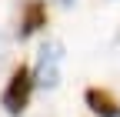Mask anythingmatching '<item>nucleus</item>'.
I'll return each mask as SVG.
<instances>
[{
	"instance_id": "7ed1b4c3",
	"label": "nucleus",
	"mask_w": 120,
	"mask_h": 117,
	"mask_svg": "<svg viewBox=\"0 0 120 117\" xmlns=\"http://www.w3.org/2000/svg\"><path fill=\"white\" fill-rule=\"evenodd\" d=\"M40 27H47V4L43 0H27L23 10H20V27H17V37H30L37 34Z\"/></svg>"
},
{
	"instance_id": "39448f33",
	"label": "nucleus",
	"mask_w": 120,
	"mask_h": 117,
	"mask_svg": "<svg viewBox=\"0 0 120 117\" xmlns=\"http://www.w3.org/2000/svg\"><path fill=\"white\" fill-rule=\"evenodd\" d=\"M60 7H73V0H60Z\"/></svg>"
},
{
	"instance_id": "20e7f679",
	"label": "nucleus",
	"mask_w": 120,
	"mask_h": 117,
	"mask_svg": "<svg viewBox=\"0 0 120 117\" xmlns=\"http://www.w3.org/2000/svg\"><path fill=\"white\" fill-rule=\"evenodd\" d=\"M87 100V107L94 110L97 117H120V104H117V97L110 90H100V87H90V90L83 94Z\"/></svg>"
},
{
	"instance_id": "f03ea898",
	"label": "nucleus",
	"mask_w": 120,
	"mask_h": 117,
	"mask_svg": "<svg viewBox=\"0 0 120 117\" xmlns=\"http://www.w3.org/2000/svg\"><path fill=\"white\" fill-rule=\"evenodd\" d=\"M30 94H34V74H30V67H13V74H10V80H7V87H4V110L10 114V117H17V114H23L27 110V104H30Z\"/></svg>"
},
{
	"instance_id": "f257e3e1",
	"label": "nucleus",
	"mask_w": 120,
	"mask_h": 117,
	"mask_svg": "<svg viewBox=\"0 0 120 117\" xmlns=\"http://www.w3.org/2000/svg\"><path fill=\"white\" fill-rule=\"evenodd\" d=\"M60 67H64V43L60 40H43L37 50V64H34V84H40L43 90H53L60 84Z\"/></svg>"
}]
</instances>
